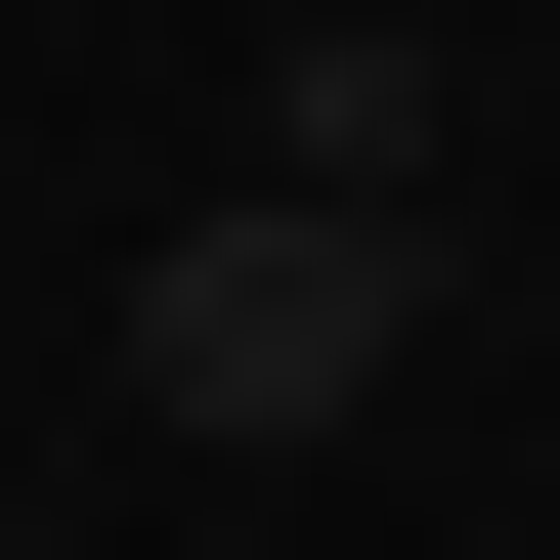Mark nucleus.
Returning <instances> with one entry per match:
<instances>
[{
    "label": "nucleus",
    "instance_id": "nucleus-1",
    "mask_svg": "<svg viewBox=\"0 0 560 560\" xmlns=\"http://www.w3.org/2000/svg\"><path fill=\"white\" fill-rule=\"evenodd\" d=\"M388 346H431V215H346V173L130 259V431H388Z\"/></svg>",
    "mask_w": 560,
    "mask_h": 560
}]
</instances>
